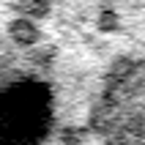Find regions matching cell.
<instances>
[{
    "mask_svg": "<svg viewBox=\"0 0 145 145\" xmlns=\"http://www.w3.org/2000/svg\"><path fill=\"white\" fill-rule=\"evenodd\" d=\"M6 36L8 41L14 44V47L19 49H33V47H39L41 44V27L33 19H27V16H14V19H8L6 25Z\"/></svg>",
    "mask_w": 145,
    "mask_h": 145,
    "instance_id": "1",
    "label": "cell"
},
{
    "mask_svg": "<svg viewBox=\"0 0 145 145\" xmlns=\"http://www.w3.org/2000/svg\"><path fill=\"white\" fill-rule=\"evenodd\" d=\"M19 16H27V19H47L52 14V0H22L19 6H16Z\"/></svg>",
    "mask_w": 145,
    "mask_h": 145,
    "instance_id": "2",
    "label": "cell"
},
{
    "mask_svg": "<svg viewBox=\"0 0 145 145\" xmlns=\"http://www.w3.org/2000/svg\"><path fill=\"white\" fill-rule=\"evenodd\" d=\"M96 30L99 33H118L121 30V14L115 8H101L96 14Z\"/></svg>",
    "mask_w": 145,
    "mask_h": 145,
    "instance_id": "3",
    "label": "cell"
},
{
    "mask_svg": "<svg viewBox=\"0 0 145 145\" xmlns=\"http://www.w3.org/2000/svg\"><path fill=\"white\" fill-rule=\"evenodd\" d=\"M85 131L80 126H60L57 129V145H82Z\"/></svg>",
    "mask_w": 145,
    "mask_h": 145,
    "instance_id": "4",
    "label": "cell"
},
{
    "mask_svg": "<svg viewBox=\"0 0 145 145\" xmlns=\"http://www.w3.org/2000/svg\"><path fill=\"white\" fill-rule=\"evenodd\" d=\"M30 63L36 66V69H52V63H55V49H49V47H36L30 52Z\"/></svg>",
    "mask_w": 145,
    "mask_h": 145,
    "instance_id": "5",
    "label": "cell"
},
{
    "mask_svg": "<svg viewBox=\"0 0 145 145\" xmlns=\"http://www.w3.org/2000/svg\"><path fill=\"white\" fill-rule=\"evenodd\" d=\"M99 6L101 8H115V0H99Z\"/></svg>",
    "mask_w": 145,
    "mask_h": 145,
    "instance_id": "6",
    "label": "cell"
},
{
    "mask_svg": "<svg viewBox=\"0 0 145 145\" xmlns=\"http://www.w3.org/2000/svg\"><path fill=\"white\" fill-rule=\"evenodd\" d=\"M8 63H11V60H8V57H6V55H0V69H6V66H8Z\"/></svg>",
    "mask_w": 145,
    "mask_h": 145,
    "instance_id": "7",
    "label": "cell"
},
{
    "mask_svg": "<svg viewBox=\"0 0 145 145\" xmlns=\"http://www.w3.org/2000/svg\"><path fill=\"white\" fill-rule=\"evenodd\" d=\"M0 44H3V33H0Z\"/></svg>",
    "mask_w": 145,
    "mask_h": 145,
    "instance_id": "8",
    "label": "cell"
}]
</instances>
